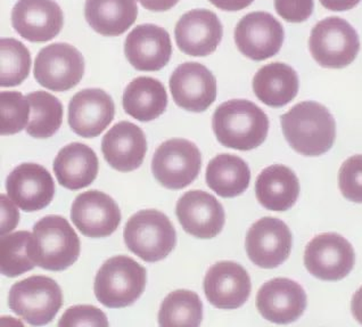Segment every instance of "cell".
Here are the masks:
<instances>
[{"instance_id": "cell-1", "label": "cell", "mask_w": 362, "mask_h": 327, "mask_svg": "<svg viewBox=\"0 0 362 327\" xmlns=\"http://www.w3.org/2000/svg\"><path fill=\"white\" fill-rule=\"evenodd\" d=\"M281 121L289 147L304 156L325 154L335 143V119L319 103H298L281 115Z\"/></svg>"}, {"instance_id": "cell-2", "label": "cell", "mask_w": 362, "mask_h": 327, "mask_svg": "<svg viewBox=\"0 0 362 327\" xmlns=\"http://www.w3.org/2000/svg\"><path fill=\"white\" fill-rule=\"evenodd\" d=\"M216 139L223 147L251 151L260 147L269 132L267 114L246 100H231L216 108L212 119Z\"/></svg>"}, {"instance_id": "cell-3", "label": "cell", "mask_w": 362, "mask_h": 327, "mask_svg": "<svg viewBox=\"0 0 362 327\" xmlns=\"http://www.w3.org/2000/svg\"><path fill=\"white\" fill-rule=\"evenodd\" d=\"M146 269L132 258L117 256L103 263L95 278L97 300L112 309L129 307L146 287Z\"/></svg>"}, {"instance_id": "cell-4", "label": "cell", "mask_w": 362, "mask_h": 327, "mask_svg": "<svg viewBox=\"0 0 362 327\" xmlns=\"http://www.w3.org/2000/svg\"><path fill=\"white\" fill-rule=\"evenodd\" d=\"M80 250L79 237L64 217H44L33 227V257L40 268L65 270L78 260Z\"/></svg>"}, {"instance_id": "cell-5", "label": "cell", "mask_w": 362, "mask_h": 327, "mask_svg": "<svg viewBox=\"0 0 362 327\" xmlns=\"http://www.w3.org/2000/svg\"><path fill=\"white\" fill-rule=\"evenodd\" d=\"M123 236L129 250L146 263L163 260L177 243L173 222L158 210L134 214L127 222Z\"/></svg>"}, {"instance_id": "cell-6", "label": "cell", "mask_w": 362, "mask_h": 327, "mask_svg": "<svg viewBox=\"0 0 362 327\" xmlns=\"http://www.w3.org/2000/svg\"><path fill=\"white\" fill-rule=\"evenodd\" d=\"M63 306L59 284L47 276H31L15 283L8 295L13 313L33 326H42L55 319Z\"/></svg>"}, {"instance_id": "cell-7", "label": "cell", "mask_w": 362, "mask_h": 327, "mask_svg": "<svg viewBox=\"0 0 362 327\" xmlns=\"http://www.w3.org/2000/svg\"><path fill=\"white\" fill-rule=\"evenodd\" d=\"M309 48L319 65L343 69L350 65L359 53V37L349 22L333 16L315 24L310 35Z\"/></svg>"}, {"instance_id": "cell-8", "label": "cell", "mask_w": 362, "mask_h": 327, "mask_svg": "<svg viewBox=\"0 0 362 327\" xmlns=\"http://www.w3.org/2000/svg\"><path fill=\"white\" fill-rule=\"evenodd\" d=\"M202 168L199 147L187 139L167 140L155 151L152 171L155 179L169 190H182L192 184Z\"/></svg>"}, {"instance_id": "cell-9", "label": "cell", "mask_w": 362, "mask_h": 327, "mask_svg": "<svg viewBox=\"0 0 362 327\" xmlns=\"http://www.w3.org/2000/svg\"><path fill=\"white\" fill-rule=\"evenodd\" d=\"M83 74V56L76 47L65 42L45 47L35 61V80L49 91H70L79 85Z\"/></svg>"}, {"instance_id": "cell-10", "label": "cell", "mask_w": 362, "mask_h": 327, "mask_svg": "<svg viewBox=\"0 0 362 327\" xmlns=\"http://www.w3.org/2000/svg\"><path fill=\"white\" fill-rule=\"evenodd\" d=\"M356 263V253L339 234L324 233L313 237L304 252V265L315 277L336 282L346 277Z\"/></svg>"}, {"instance_id": "cell-11", "label": "cell", "mask_w": 362, "mask_h": 327, "mask_svg": "<svg viewBox=\"0 0 362 327\" xmlns=\"http://www.w3.org/2000/svg\"><path fill=\"white\" fill-rule=\"evenodd\" d=\"M293 237L285 222L275 217H264L248 229L245 248L252 263L272 269L286 261L292 251Z\"/></svg>"}, {"instance_id": "cell-12", "label": "cell", "mask_w": 362, "mask_h": 327, "mask_svg": "<svg viewBox=\"0 0 362 327\" xmlns=\"http://www.w3.org/2000/svg\"><path fill=\"white\" fill-rule=\"evenodd\" d=\"M281 22L266 12L245 15L235 29V42L243 55L253 61H264L277 55L284 42Z\"/></svg>"}, {"instance_id": "cell-13", "label": "cell", "mask_w": 362, "mask_h": 327, "mask_svg": "<svg viewBox=\"0 0 362 327\" xmlns=\"http://www.w3.org/2000/svg\"><path fill=\"white\" fill-rule=\"evenodd\" d=\"M71 219L85 236L100 239L117 231L121 211L111 196L91 190L76 196L71 207Z\"/></svg>"}, {"instance_id": "cell-14", "label": "cell", "mask_w": 362, "mask_h": 327, "mask_svg": "<svg viewBox=\"0 0 362 327\" xmlns=\"http://www.w3.org/2000/svg\"><path fill=\"white\" fill-rule=\"evenodd\" d=\"M170 91L179 108L204 112L216 98V80L208 67L196 62L179 65L170 78Z\"/></svg>"}, {"instance_id": "cell-15", "label": "cell", "mask_w": 362, "mask_h": 327, "mask_svg": "<svg viewBox=\"0 0 362 327\" xmlns=\"http://www.w3.org/2000/svg\"><path fill=\"white\" fill-rule=\"evenodd\" d=\"M175 214L186 233L203 240L218 236L225 226L221 203L204 190H189L181 196Z\"/></svg>"}, {"instance_id": "cell-16", "label": "cell", "mask_w": 362, "mask_h": 327, "mask_svg": "<svg viewBox=\"0 0 362 327\" xmlns=\"http://www.w3.org/2000/svg\"><path fill=\"white\" fill-rule=\"evenodd\" d=\"M205 297L219 309H237L251 294V278L244 267L234 261L214 263L205 275Z\"/></svg>"}, {"instance_id": "cell-17", "label": "cell", "mask_w": 362, "mask_h": 327, "mask_svg": "<svg viewBox=\"0 0 362 327\" xmlns=\"http://www.w3.org/2000/svg\"><path fill=\"white\" fill-rule=\"evenodd\" d=\"M7 195L25 212L42 210L53 201L55 184L46 168L37 164H22L9 173Z\"/></svg>"}, {"instance_id": "cell-18", "label": "cell", "mask_w": 362, "mask_h": 327, "mask_svg": "<svg viewBox=\"0 0 362 327\" xmlns=\"http://www.w3.org/2000/svg\"><path fill=\"white\" fill-rule=\"evenodd\" d=\"M63 23V12L55 0H18L12 11L13 28L30 42L52 40Z\"/></svg>"}, {"instance_id": "cell-19", "label": "cell", "mask_w": 362, "mask_h": 327, "mask_svg": "<svg viewBox=\"0 0 362 327\" xmlns=\"http://www.w3.org/2000/svg\"><path fill=\"white\" fill-rule=\"evenodd\" d=\"M257 308L263 319L276 324H289L303 315L307 308V294L294 280L274 278L259 289Z\"/></svg>"}, {"instance_id": "cell-20", "label": "cell", "mask_w": 362, "mask_h": 327, "mask_svg": "<svg viewBox=\"0 0 362 327\" xmlns=\"http://www.w3.org/2000/svg\"><path fill=\"white\" fill-rule=\"evenodd\" d=\"M115 114V102L106 91L83 89L69 104V125L80 137L94 138L111 125Z\"/></svg>"}, {"instance_id": "cell-21", "label": "cell", "mask_w": 362, "mask_h": 327, "mask_svg": "<svg viewBox=\"0 0 362 327\" xmlns=\"http://www.w3.org/2000/svg\"><path fill=\"white\" fill-rule=\"evenodd\" d=\"M124 54L136 70L160 71L169 63L173 55L171 38L163 28L155 24H141L127 37Z\"/></svg>"}, {"instance_id": "cell-22", "label": "cell", "mask_w": 362, "mask_h": 327, "mask_svg": "<svg viewBox=\"0 0 362 327\" xmlns=\"http://www.w3.org/2000/svg\"><path fill=\"white\" fill-rule=\"evenodd\" d=\"M219 18L209 9H193L181 16L175 25L177 46L182 53L203 57L214 53L222 40Z\"/></svg>"}, {"instance_id": "cell-23", "label": "cell", "mask_w": 362, "mask_h": 327, "mask_svg": "<svg viewBox=\"0 0 362 327\" xmlns=\"http://www.w3.org/2000/svg\"><path fill=\"white\" fill-rule=\"evenodd\" d=\"M102 152L106 162L120 173H130L143 164L147 140L134 123L121 121L103 137Z\"/></svg>"}, {"instance_id": "cell-24", "label": "cell", "mask_w": 362, "mask_h": 327, "mask_svg": "<svg viewBox=\"0 0 362 327\" xmlns=\"http://www.w3.org/2000/svg\"><path fill=\"white\" fill-rule=\"evenodd\" d=\"M100 162L94 149L85 144L72 143L63 147L54 161V173L62 186L79 190L94 183Z\"/></svg>"}, {"instance_id": "cell-25", "label": "cell", "mask_w": 362, "mask_h": 327, "mask_svg": "<svg viewBox=\"0 0 362 327\" xmlns=\"http://www.w3.org/2000/svg\"><path fill=\"white\" fill-rule=\"evenodd\" d=\"M255 194L262 207L272 211L289 210L300 195L296 173L281 164L262 170L255 183Z\"/></svg>"}, {"instance_id": "cell-26", "label": "cell", "mask_w": 362, "mask_h": 327, "mask_svg": "<svg viewBox=\"0 0 362 327\" xmlns=\"http://www.w3.org/2000/svg\"><path fill=\"white\" fill-rule=\"evenodd\" d=\"M86 21L97 33L104 37H117L126 33L136 22V0H86Z\"/></svg>"}, {"instance_id": "cell-27", "label": "cell", "mask_w": 362, "mask_h": 327, "mask_svg": "<svg viewBox=\"0 0 362 327\" xmlns=\"http://www.w3.org/2000/svg\"><path fill=\"white\" fill-rule=\"evenodd\" d=\"M122 104L130 117L141 122H148L158 119L167 110V91L158 79L138 76L123 93Z\"/></svg>"}, {"instance_id": "cell-28", "label": "cell", "mask_w": 362, "mask_h": 327, "mask_svg": "<svg viewBox=\"0 0 362 327\" xmlns=\"http://www.w3.org/2000/svg\"><path fill=\"white\" fill-rule=\"evenodd\" d=\"M253 91L263 104L281 108L292 102L298 95V74L285 63L264 65L255 76Z\"/></svg>"}, {"instance_id": "cell-29", "label": "cell", "mask_w": 362, "mask_h": 327, "mask_svg": "<svg viewBox=\"0 0 362 327\" xmlns=\"http://www.w3.org/2000/svg\"><path fill=\"white\" fill-rule=\"evenodd\" d=\"M251 171L243 159L233 154H219L209 162L206 183L211 190L226 199L236 197L247 190Z\"/></svg>"}, {"instance_id": "cell-30", "label": "cell", "mask_w": 362, "mask_h": 327, "mask_svg": "<svg viewBox=\"0 0 362 327\" xmlns=\"http://www.w3.org/2000/svg\"><path fill=\"white\" fill-rule=\"evenodd\" d=\"M203 319V304L199 295L188 289H177L162 302L158 324L163 327H197Z\"/></svg>"}, {"instance_id": "cell-31", "label": "cell", "mask_w": 362, "mask_h": 327, "mask_svg": "<svg viewBox=\"0 0 362 327\" xmlns=\"http://www.w3.org/2000/svg\"><path fill=\"white\" fill-rule=\"evenodd\" d=\"M30 120L27 132L35 138H49L61 128L63 105L57 97L47 91H35L27 96Z\"/></svg>"}, {"instance_id": "cell-32", "label": "cell", "mask_w": 362, "mask_h": 327, "mask_svg": "<svg viewBox=\"0 0 362 327\" xmlns=\"http://www.w3.org/2000/svg\"><path fill=\"white\" fill-rule=\"evenodd\" d=\"M35 266L33 234L20 231L6 236L3 235L0 240V269L4 276L16 277Z\"/></svg>"}, {"instance_id": "cell-33", "label": "cell", "mask_w": 362, "mask_h": 327, "mask_svg": "<svg viewBox=\"0 0 362 327\" xmlns=\"http://www.w3.org/2000/svg\"><path fill=\"white\" fill-rule=\"evenodd\" d=\"M1 87H15L27 79L31 69V54L21 41L1 39Z\"/></svg>"}, {"instance_id": "cell-34", "label": "cell", "mask_w": 362, "mask_h": 327, "mask_svg": "<svg viewBox=\"0 0 362 327\" xmlns=\"http://www.w3.org/2000/svg\"><path fill=\"white\" fill-rule=\"evenodd\" d=\"M1 134H18L27 128L30 120V104L18 91H1Z\"/></svg>"}, {"instance_id": "cell-35", "label": "cell", "mask_w": 362, "mask_h": 327, "mask_svg": "<svg viewBox=\"0 0 362 327\" xmlns=\"http://www.w3.org/2000/svg\"><path fill=\"white\" fill-rule=\"evenodd\" d=\"M339 186L345 199L362 203V155H354L342 164Z\"/></svg>"}, {"instance_id": "cell-36", "label": "cell", "mask_w": 362, "mask_h": 327, "mask_svg": "<svg viewBox=\"0 0 362 327\" xmlns=\"http://www.w3.org/2000/svg\"><path fill=\"white\" fill-rule=\"evenodd\" d=\"M61 327L108 326L107 317L94 306H74L63 314L59 321Z\"/></svg>"}, {"instance_id": "cell-37", "label": "cell", "mask_w": 362, "mask_h": 327, "mask_svg": "<svg viewBox=\"0 0 362 327\" xmlns=\"http://www.w3.org/2000/svg\"><path fill=\"white\" fill-rule=\"evenodd\" d=\"M276 12L291 23H301L313 15V0H275Z\"/></svg>"}, {"instance_id": "cell-38", "label": "cell", "mask_w": 362, "mask_h": 327, "mask_svg": "<svg viewBox=\"0 0 362 327\" xmlns=\"http://www.w3.org/2000/svg\"><path fill=\"white\" fill-rule=\"evenodd\" d=\"M1 214H3V224H1V235L13 231L18 224L20 214L15 207L14 202L6 199V196L1 195Z\"/></svg>"}, {"instance_id": "cell-39", "label": "cell", "mask_w": 362, "mask_h": 327, "mask_svg": "<svg viewBox=\"0 0 362 327\" xmlns=\"http://www.w3.org/2000/svg\"><path fill=\"white\" fill-rule=\"evenodd\" d=\"M216 8L227 11V12H237L250 6L255 0H209Z\"/></svg>"}, {"instance_id": "cell-40", "label": "cell", "mask_w": 362, "mask_h": 327, "mask_svg": "<svg viewBox=\"0 0 362 327\" xmlns=\"http://www.w3.org/2000/svg\"><path fill=\"white\" fill-rule=\"evenodd\" d=\"M143 7L152 12H167L179 3V0H139Z\"/></svg>"}, {"instance_id": "cell-41", "label": "cell", "mask_w": 362, "mask_h": 327, "mask_svg": "<svg viewBox=\"0 0 362 327\" xmlns=\"http://www.w3.org/2000/svg\"><path fill=\"white\" fill-rule=\"evenodd\" d=\"M325 8L334 11V12H344L356 7L360 0H320Z\"/></svg>"}, {"instance_id": "cell-42", "label": "cell", "mask_w": 362, "mask_h": 327, "mask_svg": "<svg viewBox=\"0 0 362 327\" xmlns=\"http://www.w3.org/2000/svg\"><path fill=\"white\" fill-rule=\"evenodd\" d=\"M351 310L354 319L362 324V287L354 293L351 302Z\"/></svg>"}]
</instances>
